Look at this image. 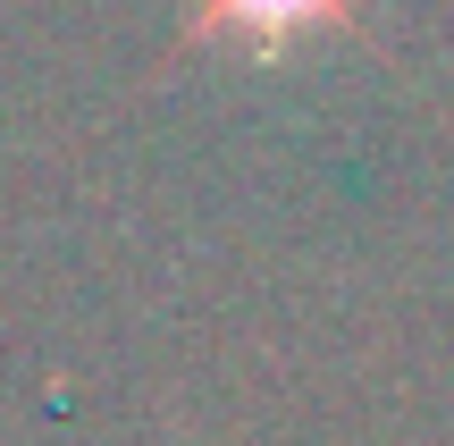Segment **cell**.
Here are the masks:
<instances>
[{"instance_id":"1","label":"cell","mask_w":454,"mask_h":446,"mask_svg":"<svg viewBox=\"0 0 454 446\" xmlns=\"http://www.w3.org/2000/svg\"><path fill=\"white\" fill-rule=\"evenodd\" d=\"M354 0H194V34L202 43H236L253 59H278V51L311 43V34L345 26Z\"/></svg>"}]
</instances>
